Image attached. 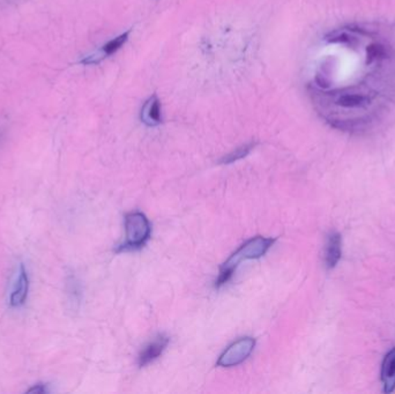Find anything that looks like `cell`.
<instances>
[{
	"mask_svg": "<svg viewBox=\"0 0 395 394\" xmlns=\"http://www.w3.org/2000/svg\"><path fill=\"white\" fill-rule=\"evenodd\" d=\"M141 119L147 125L155 126L160 124L161 120V106L160 101L156 95L152 96L145 104L141 110Z\"/></svg>",
	"mask_w": 395,
	"mask_h": 394,
	"instance_id": "obj_8",
	"label": "cell"
},
{
	"mask_svg": "<svg viewBox=\"0 0 395 394\" xmlns=\"http://www.w3.org/2000/svg\"><path fill=\"white\" fill-rule=\"evenodd\" d=\"M382 381L385 393L395 390V348L386 354L382 364Z\"/></svg>",
	"mask_w": 395,
	"mask_h": 394,
	"instance_id": "obj_7",
	"label": "cell"
},
{
	"mask_svg": "<svg viewBox=\"0 0 395 394\" xmlns=\"http://www.w3.org/2000/svg\"><path fill=\"white\" fill-rule=\"evenodd\" d=\"M125 231L127 239L120 248L117 249V251H129L145 246L150 238L152 228L146 215L134 212L125 218Z\"/></svg>",
	"mask_w": 395,
	"mask_h": 394,
	"instance_id": "obj_2",
	"label": "cell"
},
{
	"mask_svg": "<svg viewBox=\"0 0 395 394\" xmlns=\"http://www.w3.org/2000/svg\"><path fill=\"white\" fill-rule=\"evenodd\" d=\"M66 292H67L68 301L71 304H79L80 303V297H81V289L79 285L74 276H70L66 283Z\"/></svg>",
	"mask_w": 395,
	"mask_h": 394,
	"instance_id": "obj_10",
	"label": "cell"
},
{
	"mask_svg": "<svg viewBox=\"0 0 395 394\" xmlns=\"http://www.w3.org/2000/svg\"><path fill=\"white\" fill-rule=\"evenodd\" d=\"M256 346V340L246 337L232 343L218 357V367L232 368L243 363L251 355Z\"/></svg>",
	"mask_w": 395,
	"mask_h": 394,
	"instance_id": "obj_3",
	"label": "cell"
},
{
	"mask_svg": "<svg viewBox=\"0 0 395 394\" xmlns=\"http://www.w3.org/2000/svg\"><path fill=\"white\" fill-rule=\"evenodd\" d=\"M129 34H130V33L127 31V33L120 35V36L115 38L113 41L108 42V43L103 47L102 55L106 57V56H111L113 54H115V52H118V50L123 47L124 43L127 41Z\"/></svg>",
	"mask_w": 395,
	"mask_h": 394,
	"instance_id": "obj_11",
	"label": "cell"
},
{
	"mask_svg": "<svg viewBox=\"0 0 395 394\" xmlns=\"http://www.w3.org/2000/svg\"><path fill=\"white\" fill-rule=\"evenodd\" d=\"M342 255V238L339 233H332L328 236L325 249V264L328 269H333L340 262Z\"/></svg>",
	"mask_w": 395,
	"mask_h": 394,
	"instance_id": "obj_6",
	"label": "cell"
},
{
	"mask_svg": "<svg viewBox=\"0 0 395 394\" xmlns=\"http://www.w3.org/2000/svg\"><path fill=\"white\" fill-rule=\"evenodd\" d=\"M168 343H169V338L166 336H159L140 354L139 358H138L139 367L143 368L148 364L153 363L154 361L157 360L162 355L164 349L167 348Z\"/></svg>",
	"mask_w": 395,
	"mask_h": 394,
	"instance_id": "obj_5",
	"label": "cell"
},
{
	"mask_svg": "<svg viewBox=\"0 0 395 394\" xmlns=\"http://www.w3.org/2000/svg\"><path fill=\"white\" fill-rule=\"evenodd\" d=\"M28 290H29L28 273L24 264H20L17 281H15L13 290H12V294H10V306L19 308V306H24V303H26V299H27Z\"/></svg>",
	"mask_w": 395,
	"mask_h": 394,
	"instance_id": "obj_4",
	"label": "cell"
},
{
	"mask_svg": "<svg viewBox=\"0 0 395 394\" xmlns=\"http://www.w3.org/2000/svg\"><path fill=\"white\" fill-rule=\"evenodd\" d=\"M274 243H275V238H267L263 237V236H257V237L244 243L221 266L218 280L215 282V285L218 288L225 285L229 280L232 279V276L235 274L236 269L239 267L241 262L261 258L263 255H266V252L272 248V245Z\"/></svg>",
	"mask_w": 395,
	"mask_h": 394,
	"instance_id": "obj_1",
	"label": "cell"
},
{
	"mask_svg": "<svg viewBox=\"0 0 395 394\" xmlns=\"http://www.w3.org/2000/svg\"><path fill=\"white\" fill-rule=\"evenodd\" d=\"M48 386L45 384H38L28 390L27 393L45 394L48 393Z\"/></svg>",
	"mask_w": 395,
	"mask_h": 394,
	"instance_id": "obj_12",
	"label": "cell"
},
{
	"mask_svg": "<svg viewBox=\"0 0 395 394\" xmlns=\"http://www.w3.org/2000/svg\"><path fill=\"white\" fill-rule=\"evenodd\" d=\"M253 147H255V143H253L243 145V146L239 147L237 150H234L232 153L225 155L220 162L222 164H234L236 161L242 160V159L249 155L250 152L253 150Z\"/></svg>",
	"mask_w": 395,
	"mask_h": 394,
	"instance_id": "obj_9",
	"label": "cell"
}]
</instances>
